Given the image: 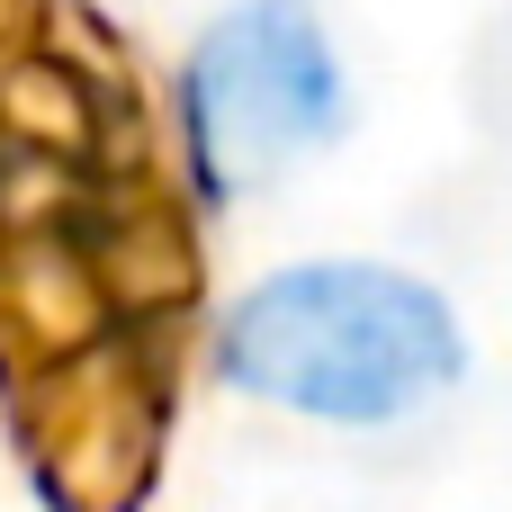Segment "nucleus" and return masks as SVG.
Returning a JSON list of instances; mask_svg holds the SVG:
<instances>
[{
	"label": "nucleus",
	"instance_id": "obj_1",
	"mask_svg": "<svg viewBox=\"0 0 512 512\" xmlns=\"http://www.w3.org/2000/svg\"><path fill=\"white\" fill-rule=\"evenodd\" d=\"M225 387L306 423H396L459 369V315L432 279L387 261H288L243 288L216 324Z\"/></svg>",
	"mask_w": 512,
	"mask_h": 512
},
{
	"label": "nucleus",
	"instance_id": "obj_2",
	"mask_svg": "<svg viewBox=\"0 0 512 512\" xmlns=\"http://www.w3.org/2000/svg\"><path fill=\"white\" fill-rule=\"evenodd\" d=\"M189 171L207 198H243L342 135V63L306 0H234L207 18L180 72Z\"/></svg>",
	"mask_w": 512,
	"mask_h": 512
}]
</instances>
